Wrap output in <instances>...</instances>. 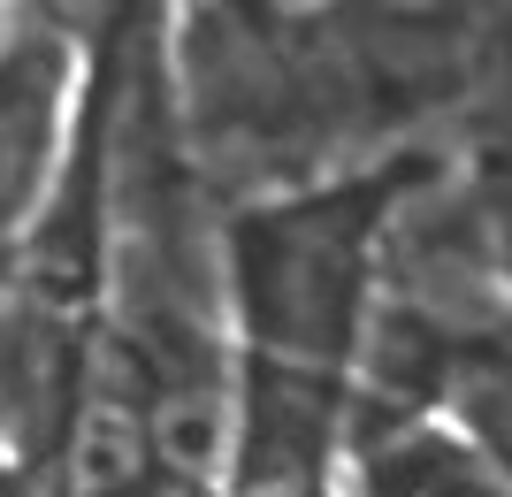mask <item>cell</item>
Masks as SVG:
<instances>
[{
	"label": "cell",
	"instance_id": "obj_1",
	"mask_svg": "<svg viewBox=\"0 0 512 497\" xmlns=\"http://www.w3.org/2000/svg\"><path fill=\"white\" fill-rule=\"evenodd\" d=\"M436 161L390 153L344 176L283 184L222 222V306L237 360L352 383L390 283V238Z\"/></svg>",
	"mask_w": 512,
	"mask_h": 497
},
{
	"label": "cell",
	"instance_id": "obj_2",
	"mask_svg": "<svg viewBox=\"0 0 512 497\" xmlns=\"http://www.w3.org/2000/svg\"><path fill=\"white\" fill-rule=\"evenodd\" d=\"M92 62L77 31L46 16H16L0 39V276L39 230L46 199L62 184L77 108H85Z\"/></svg>",
	"mask_w": 512,
	"mask_h": 497
},
{
	"label": "cell",
	"instance_id": "obj_3",
	"mask_svg": "<svg viewBox=\"0 0 512 497\" xmlns=\"http://www.w3.org/2000/svg\"><path fill=\"white\" fill-rule=\"evenodd\" d=\"M344 421L352 383L237 360L230 467L214 497H344Z\"/></svg>",
	"mask_w": 512,
	"mask_h": 497
},
{
	"label": "cell",
	"instance_id": "obj_4",
	"mask_svg": "<svg viewBox=\"0 0 512 497\" xmlns=\"http://www.w3.org/2000/svg\"><path fill=\"white\" fill-rule=\"evenodd\" d=\"M344 482L352 497H512L436 413L390 406L367 390H352L344 421Z\"/></svg>",
	"mask_w": 512,
	"mask_h": 497
}]
</instances>
